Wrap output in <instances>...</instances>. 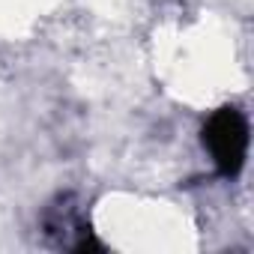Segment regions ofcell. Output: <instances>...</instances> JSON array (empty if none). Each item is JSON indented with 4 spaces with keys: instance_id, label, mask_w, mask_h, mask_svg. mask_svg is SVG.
I'll return each instance as SVG.
<instances>
[{
    "instance_id": "1",
    "label": "cell",
    "mask_w": 254,
    "mask_h": 254,
    "mask_svg": "<svg viewBox=\"0 0 254 254\" xmlns=\"http://www.w3.org/2000/svg\"><path fill=\"white\" fill-rule=\"evenodd\" d=\"M203 144L224 177H236L248 153V120L239 108L224 105L203 123Z\"/></svg>"
}]
</instances>
